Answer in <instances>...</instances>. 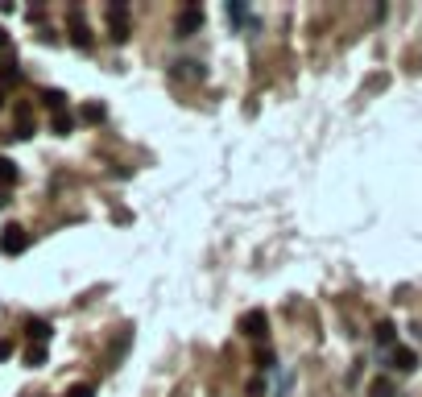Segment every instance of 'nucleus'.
I'll return each mask as SVG.
<instances>
[{
  "label": "nucleus",
  "mask_w": 422,
  "mask_h": 397,
  "mask_svg": "<svg viewBox=\"0 0 422 397\" xmlns=\"http://www.w3.org/2000/svg\"><path fill=\"white\" fill-rule=\"evenodd\" d=\"M25 360H29L33 369H37V365H46V348H29V356H25Z\"/></svg>",
  "instance_id": "16"
},
{
  "label": "nucleus",
  "mask_w": 422,
  "mask_h": 397,
  "mask_svg": "<svg viewBox=\"0 0 422 397\" xmlns=\"http://www.w3.org/2000/svg\"><path fill=\"white\" fill-rule=\"evenodd\" d=\"M83 120H87V124H99V120H104V104H87V108H83Z\"/></svg>",
  "instance_id": "11"
},
{
  "label": "nucleus",
  "mask_w": 422,
  "mask_h": 397,
  "mask_svg": "<svg viewBox=\"0 0 422 397\" xmlns=\"http://www.w3.org/2000/svg\"><path fill=\"white\" fill-rule=\"evenodd\" d=\"M108 17H112V41H124L128 37V4H108Z\"/></svg>",
  "instance_id": "4"
},
{
  "label": "nucleus",
  "mask_w": 422,
  "mask_h": 397,
  "mask_svg": "<svg viewBox=\"0 0 422 397\" xmlns=\"http://www.w3.org/2000/svg\"><path fill=\"white\" fill-rule=\"evenodd\" d=\"M8 356H12V344H8V340H0V360H8Z\"/></svg>",
  "instance_id": "19"
},
{
  "label": "nucleus",
  "mask_w": 422,
  "mask_h": 397,
  "mask_svg": "<svg viewBox=\"0 0 422 397\" xmlns=\"http://www.w3.org/2000/svg\"><path fill=\"white\" fill-rule=\"evenodd\" d=\"M25 249H29V232H25L21 224H8V228L0 232V253L17 257V253H25Z\"/></svg>",
  "instance_id": "1"
},
{
  "label": "nucleus",
  "mask_w": 422,
  "mask_h": 397,
  "mask_svg": "<svg viewBox=\"0 0 422 397\" xmlns=\"http://www.w3.org/2000/svg\"><path fill=\"white\" fill-rule=\"evenodd\" d=\"M66 397H95V389H91V385H70Z\"/></svg>",
  "instance_id": "17"
},
{
  "label": "nucleus",
  "mask_w": 422,
  "mask_h": 397,
  "mask_svg": "<svg viewBox=\"0 0 422 397\" xmlns=\"http://www.w3.org/2000/svg\"><path fill=\"white\" fill-rule=\"evenodd\" d=\"M70 128H75V116L70 112H54V133L58 137H70Z\"/></svg>",
  "instance_id": "9"
},
{
  "label": "nucleus",
  "mask_w": 422,
  "mask_h": 397,
  "mask_svg": "<svg viewBox=\"0 0 422 397\" xmlns=\"http://www.w3.org/2000/svg\"><path fill=\"white\" fill-rule=\"evenodd\" d=\"M70 41H75L79 50H87V46H91V29L79 21V12H75V25H70Z\"/></svg>",
  "instance_id": "6"
},
{
  "label": "nucleus",
  "mask_w": 422,
  "mask_h": 397,
  "mask_svg": "<svg viewBox=\"0 0 422 397\" xmlns=\"http://www.w3.org/2000/svg\"><path fill=\"white\" fill-rule=\"evenodd\" d=\"M394 336H398V331H394V323H390V319H385V323H377V344H394Z\"/></svg>",
  "instance_id": "12"
},
{
  "label": "nucleus",
  "mask_w": 422,
  "mask_h": 397,
  "mask_svg": "<svg viewBox=\"0 0 422 397\" xmlns=\"http://www.w3.org/2000/svg\"><path fill=\"white\" fill-rule=\"evenodd\" d=\"M199 29H203V8H199V4L182 8L178 21H174V33H178V37H191V33H199Z\"/></svg>",
  "instance_id": "2"
},
{
  "label": "nucleus",
  "mask_w": 422,
  "mask_h": 397,
  "mask_svg": "<svg viewBox=\"0 0 422 397\" xmlns=\"http://www.w3.org/2000/svg\"><path fill=\"white\" fill-rule=\"evenodd\" d=\"M257 365H261V369H269V365H274V352H265V348H261V352H257Z\"/></svg>",
  "instance_id": "18"
},
{
  "label": "nucleus",
  "mask_w": 422,
  "mask_h": 397,
  "mask_svg": "<svg viewBox=\"0 0 422 397\" xmlns=\"http://www.w3.org/2000/svg\"><path fill=\"white\" fill-rule=\"evenodd\" d=\"M240 331H244L249 340H265V331H269V315H265V311H249V315L240 319Z\"/></svg>",
  "instance_id": "3"
},
{
  "label": "nucleus",
  "mask_w": 422,
  "mask_h": 397,
  "mask_svg": "<svg viewBox=\"0 0 422 397\" xmlns=\"http://www.w3.org/2000/svg\"><path fill=\"white\" fill-rule=\"evenodd\" d=\"M33 120H29V104H17V137H29Z\"/></svg>",
  "instance_id": "8"
},
{
  "label": "nucleus",
  "mask_w": 422,
  "mask_h": 397,
  "mask_svg": "<svg viewBox=\"0 0 422 397\" xmlns=\"http://www.w3.org/2000/svg\"><path fill=\"white\" fill-rule=\"evenodd\" d=\"M369 394H373V397H394V385L381 377V381H373V389H369Z\"/></svg>",
  "instance_id": "14"
},
{
  "label": "nucleus",
  "mask_w": 422,
  "mask_h": 397,
  "mask_svg": "<svg viewBox=\"0 0 422 397\" xmlns=\"http://www.w3.org/2000/svg\"><path fill=\"white\" fill-rule=\"evenodd\" d=\"M0 83H21V70H17V62L0 66Z\"/></svg>",
  "instance_id": "13"
},
{
  "label": "nucleus",
  "mask_w": 422,
  "mask_h": 397,
  "mask_svg": "<svg viewBox=\"0 0 422 397\" xmlns=\"http://www.w3.org/2000/svg\"><path fill=\"white\" fill-rule=\"evenodd\" d=\"M41 104H46L50 112H66V95H62L58 87H50V91H41Z\"/></svg>",
  "instance_id": "7"
},
{
  "label": "nucleus",
  "mask_w": 422,
  "mask_h": 397,
  "mask_svg": "<svg viewBox=\"0 0 422 397\" xmlns=\"http://www.w3.org/2000/svg\"><path fill=\"white\" fill-rule=\"evenodd\" d=\"M25 331H29L33 340H41V344L50 340V323H46V319H29V327H25Z\"/></svg>",
  "instance_id": "10"
},
{
  "label": "nucleus",
  "mask_w": 422,
  "mask_h": 397,
  "mask_svg": "<svg viewBox=\"0 0 422 397\" xmlns=\"http://www.w3.org/2000/svg\"><path fill=\"white\" fill-rule=\"evenodd\" d=\"M4 46H8V33H4V29H0V50H4Z\"/></svg>",
  "instance_id": "20"
},
{
  "label": "nucleus",
  "mask_w": 422,
  "mask_h": 397,
  "mask_svg": "<svg viewBox=\"0 0 422 397\" xmlns=\"http://www.w3.org/2000/svg\"><path fill=\"white\" fill-rule=\"evenodd\" d=\"M394 369H402V373L419 369V352L414 348H394Z\"/></svg>",
  "instance_id": "5"
},
{
  "label": "nucleus",
  "mask_w": 422,
  "mask_h": 397,
  "mask_svg": "<svg viewBox=\"0 0 422 397\" xmlns=\"http://www.w3.org/2000/svg\"><path fill=\"white\" fill-rule=\"evenodd\" d=\"M0 178H4V182H17V166H12L8 157H0Z\"/></svg>",
  "instance_id": "15"
}]
</instances>
